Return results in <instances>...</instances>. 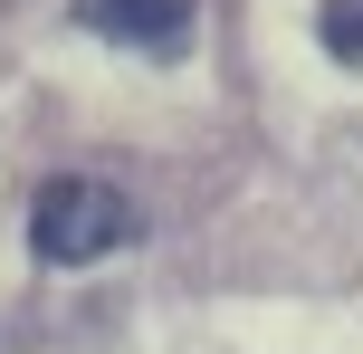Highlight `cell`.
<instances>
[{
	"mask_svg": "<svg viewBox=\"0 0 363 354\" xmlns=\"http://www.w3.org/2000/svg\"><path fill=\"white\" fill-rule=\"evenodd\" d=\"M134 240V201L115 182H96V172H57V182H38L29 201V249L48 268H96L115 259V249Z\"/></svg>",
	"mask_w": 363,
	"mask_h": 354,
	"instance_id": "6da1fadb",
	"label": "cell"
},
{
	"mask_svg": "<svg viewBox=\"0 0 363 354\" xmlns=\"http://www.w3.org/2000/svg\"><path fill=\"white\" fill-rule=\"evenodd\" d=\"M96 38H125V48H182L191 29V0H77Z\"/></svg>",
	"mask_w": 363,
	"mask_h": 354,
	"instance_id": "7a4b0ae2",
	"label": "cell"
},
{
	"mask_svg": "<svg viewBox=\"0 0 363 354\" xmlns=\"http://www.w3.org/2000/svg\"><path fill=\"white\" fill-rule=\"evenodd\" d=\"M315 29H325V48L345 57V67H363V0H325V10H315Z\"/></svg>",
	"mask_w": 363,
	"mask_h": 354,
	"instance_id": "3957f363",
	"label": "cell"
}]
</instances>
